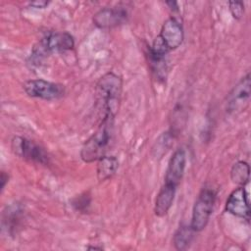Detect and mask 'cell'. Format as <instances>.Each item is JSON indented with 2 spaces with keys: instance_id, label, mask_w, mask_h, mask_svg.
Wrapping results in <instances>:
<instances>
[{
  "instance_id": "1",
  "label": "cell",
  "mask_w": 251,
  "mask_h": 251,
  "mask_svg": "<svg viewBox=\"0 0 251 251\" xmlns=\"http://www.w3.org/2000/svg\"><path fill=\"white\" fill-rule=\"evenodd\" d=\"M115 117L113 115L102 117L97 129L84 141L80 149V158L83 162H96L107 155L114 140Z\"/></svg>"
},
{
  "instance_id": "2",
  "label": "cell",
  "mask_w": 251,
  "mask_h": 251,
  "mask_svg": "<svg viewBox=\"0 0 251 251\" xmlns=\"http://www.w3.org/2000/svg\"><path fill=\"white\" fill-rule=\"evenodd\" d=\"M122 91L123 78L114 72H108L99 78L95 87V97L102 117L117 115Z\"/></svg>"
},
{
  "instance_id": "3",
  "label": "cell",
  "mask_w": 251,
  "mask_h": 251,
  "mask_svg": "<svg viewBox=\"0 0 251 251\" xmlns=\"http://www.w3.org/2000/svg\"><path fill=\"white\" fill-rule=\"evenodd\" d=\"M183 39L184 31L181 23L176 17H170L164 22L159 34L149 46L148 57L164 59L171 51L177 49Z\"/></svg>"
},
{
  "instance_id": "4",
  "label": "cell",
  "mask_w": 251,
  "mask_h": 251,
  "mask_svg": "<svg viewBox=\"0 0 251 251\" xmlns=\"http://www.w3.org/2000/svg\"><path fill=\"white\" fill-rule=\"evenodd\" d=\"M75 40L68 31H51L43 36L32 48L30 60L32 64H39L53 53H62L72 50Z\"/></svg>"
},
{
  "instance_id": "5",
  "label": "cell",
  "mask_w": 251,
  "mask_h": 251,
  "mask_svg": "<svg viewBox=\"0 0 251 251\" xmlns=\"http://www.w3.org/2000/svg\"><path fill=\"white\" fill-rule=\"evenodd\" d=\"M217 192L211 187H204L199 192L192 208L190 226L195 232L202 231L208 225L213 213Z\"/></svg>"
},
{
  "instance_id": "6",
  "label": "cell",
  "mask_w": 251,
  "mask_h": 251,
  "mask_svg": "<svg viewBox=\"0 0 251 251\" xmlns=\"http://www.w3.org/2000/svg\"><path fill=\"white\" fill-rule=\"evenodd\" d=\"M11 150L18 157L29 162L48 165L50 157L40 145L23 136H14L11 140Z\"/></svg>"
},
{
  "instance_id": "7",
  "label": "cell",
  "mask_w": 251,
  "mask_h": 251,
  "mask_svg": "<svg viewBox=\"0 0 251 251\" xmlns=\"http://www.w3.org/2000/svg\"><path fill=\"white\" fill-rule=\"evenodd\" d=\"M23 88L25 94L29 97L48 101L60 99L66 92L64 85L42 78L26 80L23 84Z\"/></svg>"
},
{
  "instance_id": "8",
  "label": "cell",
  "mask_w": 251,
  "mask_h": 251,
  "mask_svg": "<svg viewBox=\"0 0 251 251\" xmlns=\"http://www.w3.org/2000/svg\"><path fill=\"white\" fill-rule=\"evenodd\" d=\"M251 77L247 73L233 86L226 97V111L229 114H238L244 111L250 102Z\"/></svg>"
},
{
  "instance_id": "9",
  "label": "cell",
  "mask_w": 251,
  "mask_h": 251,
  "mask_svg": "<svg viewBox=\"0 0 251 251\" xmlns=\"http://www.w3.org/2000/svg\"><path fill=\"white\" fill-rule=\"evenodd\" d=\"M127 17V11L124 7H106L95 13L92 21L98 28L111 29L124 25Z\"/></svg>"
},
{
  "instance_id": "10",
  "label": "cell",
  "mask_w": 251,
  "mask_h": 251,
  "mask_svg": "<svg viewBox=\"0 0 251 251\" xmlns=\"http://www.w3.org/2000/svg\"><path fill=\"white\" fill-rule=\"evenodd\" d=\"M225 210L240 219L247 222L250 220V207L248 194L244 186H238L228 195Z\"/></svg>"
},
{
  "instance_id": "11",
  "label": "cell",
  "mask_w": 251,
  "mask_h": 251,
  "mask_svg": "<svg viewBox=\"0 0 251 251\" xmlns=\"http://www.w3.org/2000/svg\"><path fill=\"white\" fill-rule=\"evenodd\" d=\"M186 167V154L182 148L176 149L169 160L168 168L165 175L166 183L178 186L180 183Z\"/></svg>"
},
{
  "instance_id": "12",
  "label": "cell",
  "mask_w": 251,
  "mask_h": 251,
  "mask_svg": "<svg viewBox=\"0 0 251 251\" xmlns=\"http://www.w3.org/2000/svg\"><path fill=\"white\" fill-rule=\"evenodd\" d=\"M176 192V186L164 182L154 203V213L157 217H164L171 209Z\"/></svg>"
},
{
  "instance_id": "13",
  "label": "cell",
  "mask_w": 251,
  "mask_h": 251,
  "mask_svg": "<svg viewBox=\"0 0 251 251\" xmlns=\"http://www.w3.org/2000/svg\"><path fill=\"white\" fill-rule=\"evenodd\" d=\"M96 162V176L99 182L112 178L119 169V161L115 156L106 155Z\"/></svg>"
},
{
  "instance_id": "14",
  "label": "cell",
  "mask_w": 251,
  "mask_h": 251,
  "mask_svg": "<svg viewBox=\"0 0 251 251\" xmlns=\"http://www.w3.org/2000/svg\"><path fill=\"white\" fill-rule=\"evenodd\" d=\"M194 233L195 231L192 229L190 225H180L173 237L175 248L178 251L186 250L193 240Z\"/></svg>"
},
{
  "instance_id": "15",
  "label": "cell",
  "mask_w": 251,
  "mask_h": 251,
  "mask_svg": "<svg viewBox=\"0 0 251 251\" xmlns=\"http://www.w3.org/2000/svg\"><path fill=\"white\" fill-rule=\"evenodd\" d=\"M230 179L238 186H245L250 179V166L245 161H237L230 170Z\"/></svg>"
},
{
  "instance_id": "16",
  "label": "cell",
  "mask_w": 251,
  "mask_h": 251,
  "mask_svg": "<svg viewBox=\"0 0 251 251\" xmlns=\"http://www.w3.org/2000/svg\"><path fill=\"white\" fill-rule=\"evenodd\" d=\"M173 139H174V133H171L169 131L164 132V134H162L154 144V147H153V152H155L154 156L161 158L164 154H166L167 150L172 145Z\"/></svg>"
},
{
  "instance_id": "17",
  "label": "cell",
  "mask_w": 251,
  "mask_h": 251,
  "mask_svg": "<svg viewBox=\"0 0 251 251\" xmlns=\"http://www.w3.org/2000/svg\"><path fill=\"white\" fill-rule=\"evenodd\" d=\"M74 208L81 213H85L86 211H88V208L90 206L91 203V197L88 193H82L78 196H76L73 202H72Z\"/></svg>"
},
{
  "instance_id": "18",
  "label": "cell",
  "mask_w": 251,
  "mask_h": 251,
  "mask_svg": "<svg viewBox=\"0 0 251 251\" xmlns=\"http://www.w3.org/2000/svg\"><path fill=\"white\" fill-rule=\"evenodd\" d=\"M228 9L233 19L240 20L244 15V3L242 1H229Z\"/></svg>"
},
{
  "instance_id": "19",
  "label": "cell",
  "mask_w": 251,
  "mask_h": 251,
  "mask_svg": "<svg viewBox=\"0 0 251 251\" xmlns=\"http://www.w3.org/2000/svg\"><path fill=\"white\" fill-rule=\"evenodd\" d=\"M8 181H9V176L4 171H2L1 172V176H0V190H1V192L3 191L5 185Z\"/></svg>"
},
{
  "instance_id": "20",
  "label": "cell",
  "mask_w": 251,
  "mask_h": 251,
  "mask_svg": "<svg viewBox=\"0 0 251 251\" xmlns=\"http://www.w3.org/2000/svg\"><path fill=\"white\" fill-rule=\"evenodd\" d=\"M49 2L47 1H34V2H30L29 5L33 8H36V9H44L46 6H48Z\"/></svg>"
},
{
  "instance_id": "21",
  "label": "cell",
  "mask_w": 251,
  "mask_h": 251,
  "mask_svg": "<svg viewBox=\"0 0 251 251\" xmlns=\"http://www.w3.org/2000/svg\"><path fill=\"white\" fill-rule=\"evenodd\" d=\"M166 5L170 8V10L173 12V13H177L179 8H178V3L176 2V1H167L166 2Z\"/></svg>"
},
{
  "instance_id": "22",
  "label": "cell",
  "mask_w": 251,
  "mask_h": 251,
  "mask_svg": "<svg viewBox=\"0 0 251 251\" xmlns=\"http://www.w3.org/2000/svg\"><path fill=\"white\" fill-rule=\"evenodd\" d=\"M88 249H99V250H101L102 249V247H96V246H93V247H87Z\"/></svg>"
}]
</instances>
